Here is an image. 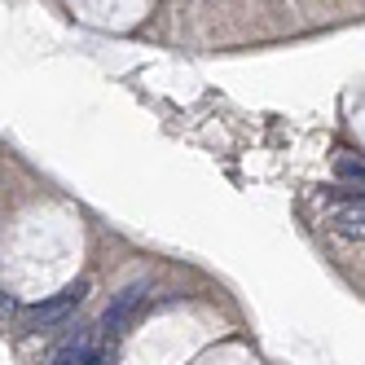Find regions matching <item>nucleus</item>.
<instances>
[{
  "mask_svg": "<svg viewBox=\"0 0 365 365\" xmlns=\"http://www.w3.org/2000/svg\"><path fill=\"white\" fill-rule=\"evenodd\" d=\"M344 233H348V238H356V242H361V202H356V207H348V212H344Z\"/></svg>",
  "mask_w": 365,
  "mask_h": 365,
  "instance_id": "4",
  "label": "nucleus"
},
{
  "mask_svg": "<svg viewBox=\"0 0 365 365\" xmlns=\"http://www.w3.org/2000/svg\"><path fill=\"white\" fill-rule=\"evenodd\" d=\"M145 295H150V286H145V282L123 286V291L110 299V308L101 312V330H106V334H123V330H128V322L137 317V308L145 304Z\"/></svg>",
  "mask_w": 365,
  "mask_h": 365,
  "instance_id": "2",
  "label": "nucleus"
},
{
  "mask_svg": "<svg viewBox=\"0 0 365 365\" xmlns=\"http://www.w3.org/2000/svg\"><path fill=\"white\" fill-rule=\"evenodd\" d=\"M84 365H110V361H106V356H101V352H93V356H88Z\"/></svg>",
  "mask_w": 365,
  "mask_h": 365,
  "instance_id": "7",
  "label": "nucleus"
},
{
  "mask_svg": "<svg viewBox=\"0 0 365 365\" xmlns=\"http://www.w3.org/2000/svg\"><path fill=\"white\" fill-rule=\"evenodd\" d=\"M9 312H18V299H14V295H5V291H0V317H9Z\"/></svg>",
  "mask_w": 365,
  "mask_h": 365,
  "instance_id": "6",
  "label": "nucleus"
},
{
  "mask_svg": "<svg viewBox=\"0 0 365 365\" xmlns=\"http://www.w3.org/2000/svg\"><path fill=\"white\" fill-rule=\"evenodd\" d=\"M88 356H93V330H84V326H80V330H75L66 344L53 352V365H84Z\"/></svg>",
  "mask_w": 365,
  "mask_h": 365,
  "instance_id": "3",
  "label": "nucleus"
},
{
  "mask_svg": "<svg viewBox=\"0 0 365 365\" xmlns=\"http://www.w3.org/2000/svg\"><path fill=\"white\" fill-rule=\"evenodd\" d=\"M334 168H339V176H356V185H361V176H365V168H361V159H352V154H344V159H339Z\"/></svg>",
  "mask_w": 365,
  "mask_h": 365,
  "instance_id": "5",
  "label": "nucleus"
},
{
  "mask_svg": "<svg viewBox=\"0 0 365 365\" xmlns=\"http://www.w3.org/2000/svg\"><path fill=\"white\" fill-rule=\"evenodd\" d=\"M88 295V282H75V286H66L62 295H53L48 304H36L27 317H22V330L27 334H40V330H53V326H62L75 308H80V299Z\"/></svg>",
  "mask_w": 365,
  "mask_h": 365,
  "instance_id": "1",
  "label": "nucleus"
}]
</instances>
